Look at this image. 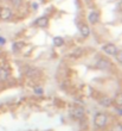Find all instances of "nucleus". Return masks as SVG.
<instances>
[{"label": "nucleus", "instance_id": "f257e3e1", "mask_svg": "<svg viewBox=\"0 0 122 131\" xmlns=\"http://www.w3.org/2000/svg\"><path fill=\"white\" fill-rule=\"evenodd\" d=\"M94 123L97 128H103L107 124V116L104 113H97L94 118Z\"/></svg>", "mask_w": 122, "mask_h": 131}, {"label": "nucleus", "instance_id": "f03ea898", "mask_svg": "<svg viewBox=\"0 0 122 131\" xmlns=\"http://www.w3.org/2000/svg\"><path fill=\"white\" fill-rule=\"evenodd\" d=\"M11 17H12V11H11L10 8H7V7L0 8V19L7 20V19H10Z\"/></svg>", "mask_w": 122, "mask_h": 131}, {"label": "nucleus", "instance_id": "7ed1b4c3", "mask_svg": "<svg viewBox=\"0 0 122 131\" xmlns=\"http://www.w3.org/2000/svg\"><path fill=\"white\" fill-rule=\"evenodd\" d=\"M103 51L107 52L108 55H115L116 51H117V48H116L115 44H113V43H108V44H105L103 47Z\"/></svg>", "mask_w": 122, "mask_h": 131}, {"label": "nucleus", "instance_id": "20e7f679", "mask_svg": "<svg viewBox=\"0 0 122 131\" xmlns=\"http://www.w3.org/2000/svg\"><path fill=\"white\" fill-rule=\"evenodd\" d=\"M71 114L74 116L75 118H82L83 116H84V110H83V107H74L71 111Z\"/></svg>", "mask_w": 122, "mask_h": 131}, {"label": "nucleus", "instance_id": "39448f33", "mask_svg": "<svg viewBox=\"0 0 122 131\" xmlns=\"http://www.w3.org/2000/svg\"><path fill=\"white\" fill-rule=\"evenodd\" d=\"M96 67H97L98 69H107V68H109V62L107 61V60L101 59V60H98L97 61Z\"/></svg>", "mask_w": 122, "mask_h": 131}, {"label": "nucleus", "instance_id": "423d86ee", "mask_svg": "<svg viewBox=\"0 0 122 131\" xmlns=\"http://www.w3.org/2000/svg\"><path fill=\"white\" fill-rule=\"evenodd\" d=\"M88 19H89V21H90L91 24H96V23L98 21V19H100V14L94 11V12H91V13L89 14Z\"/></svg>", "mask_w": 122, "mask_h": 131}, {"label": "nucleus", "instance_id": "0eeeda50", "mask_svg": "<svg viewBox=\"0 0 122 131\" xmlns=\"http://www.w3.org/2000/svg\"><path fill=\"white\" fill-rule=\"evenodd\" d=\"M79 31H81L82 36H84V37H88L89 35H90V29L87 25H81L79 26Z\"/></svg>", "mask_w": 122, "mask_h": 131}, {"label": "nucleus", "instance_id": "6e6552de", "mask_svg": "<svg viewBox=\"0 0 122 131\" xmlns=\"http://www.w3.org/2000/svg\"><path fill=\"white\" fill-rule=\"evenodd\" d=\"M8 78V72L5 68L0 67V81H5Z\"/></svg>", "mask_w": 122, "mask_h": 131}, {"label": "nucleus", "instance_id": "1a4fd4ad", "mask_svg": "<svg viewBox=\"0 0 122 131\" xmlns=\"http://www.w3.org/2000/svg\"><path fill=\"white\" fill-rule=\"evenodd\" d=\"M36 24H37L38 26H40V28H44L45 25L48 24V18H45V17L38 18L37 20H36Z\"/></svg>", "mask_w": 122, "mask_h": 131}, {"label": "nucleus", "instance_id": "9d476101", "mask_svg": "<svg viewBox=\"0 0 122 131\" xmlns=\"http://www.w3.org/2000/svg\"><path fill=\"white\" fill-rule=\"evenodd\" d=\"M100 103H101V105H103V106L108 107V106H110V104H112V99L109 97H102L101 100H100Z\"/></svg>", "mask_w": 122, "mask_h": 131}, {"label": "nucleus", "instance_id": "9b49d317", "mask_svg": "<svg viewBox=\"0 0 122 131\" xmlns=\"http://www.w3.org/2000/svg\"><path fill=\"white\" fill-rule=\"evenodd\" d=\"M115 103H116V105H117V106H121L122 107V92H120V93L116 94Z\"/></svg>", "mask_w": 122, "mask_h": 131}, {"label": "nucleus", "instance_id": "f8f14e48", "mask_svg": "<svg viewBox=\"0 0 122 131\" xmlns=\"http://www.w3.org/2000/svg\"><path fill=\"white\" fill-rule=\"evenodd\" d=\"M63 43H64V41H63L62 37H55L53 38V44L56 45V47H61V45H63Z\"/></svg>", "mask_w": 122, "mask_h": 131}, {"label": "nucleus", "instance_id": "ddd939ff", "mask_svg": "<svg viewBox=\"0 0 122 131\" xmlns=\"http://www.w3.org/2000/svg\"><path fill=\"white\" fill-rule=\"evenodd\" d=\"M23 48H24V43H23V42H17V43H14L13 44V49L14 50H17V51L21 50Z\"/></svg>", "mask_w": 122, "mask_h": 131}, {"label": "nucleus", "instance_id": "4468645a", "mask_svg": "<svg viewBox=\"0 0 122 131\" xmlns=\"http://www.w3.org/2000/svg\"><path fill=\"white\" fill-rule=\"evenodd\" d=\"M115 57H116V60H117V62L122 63V50H117V51H116Z\"/></svg>", "mask_w": 122, "mask_h": 131}, {"label": "nucleus", "instance_id": "2eb2a0df", "mask_svg": "<svg viewBox=\"0 0 122 131\" xmlns=\"http://www.w3.org/2000/svg\"><path fill=\"white\" fill-rule=\"evenodd\" d=\"M82 51H83V50H82L81 48L76 49V50L74 51V54H72V56H74V57H79V56L82 55Z\"/></svg>", "mask_w": 122, "mask_h": 131}, {"label": "nucleus", "instance_id": "dca6fc26", "mask_svg": "<svg viewBox=\"0 0 122 131\" xmlns=\"http://www.w3.org/2000/svg\"><path fill=\"white\" fill-rule=\"evenodd\" d=\"M112 131H122V125H115L114 128H113V130Z\"/></svg>", "mask_w": 122, "mask_h": 131}, {"label": "nucleus", "instance_id": "f3484780", "mask_svg": "<svg viewBox=\"0 0 122 131\" xmlns=\"http://www.w3.org/2000/svg\"><path fill=\"white\" fill-rule=\"evenodd\" d=\"M13 5H20L21 4V0H12Z\"/></svg>", "mask_w": 122, "mask_h": 131}, {"label": "nucleus", "instance_id": "a211bd4d", "mask_svg": "<svg viewBox=\"0 0 122 131\" xmlns=\"http://www.w3.org/2000/svg\"><path fill=\"white\" fill-rule=\"evenodd\" d=\"M120 10L122 11V0H121V3H120Z\"/></svg>", "mask_w": 122, "mask_h": 131}]
</instances>
